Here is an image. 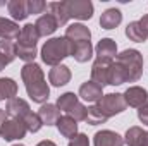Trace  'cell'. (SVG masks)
<instances>
[{
  "mask_svg": "<svg viewBox=\"0 0 148 146\" xmlns=\"http://www.w3.org/2000/svg\"><path fill=\"white\" fill-rule=\"evenodd\" d=\"M138 119H140L145 126H148V103L147 105H143L141 108L138 110Z\"/></svg>",
  "mask_w": 148,
  "mask_h": 146,
  "instance_id": "d6a6232c",
  "label": "cell"
},
{
  "mask_svg": "<svg viewBox=\"0 0 148 146\" xmlns=\"http://www.w3.org/2000/svg\"><path fill=\"white\" fill-rule=\"evenodd\" d=\"M5 115H7V112L0 108V134H2V126H3V122L7 120V117H5Z\"/></svg>",
  "mask_w": 148,
  "mask_h": 146,
  "instance_id": "e575fe53",
  "label": "cell"
},
{
  "mask_svg": "<svg viewBox=\"0 0 148 146\" xmlns=\"http://www.w3.org/2000/svg\"><path fill=\"white\" fill-rule=\"evenodd\" d=\"M38 40H40V35H38L35 24H26L24 28H21V35L16 43V55L21 60H24L26 64L33 62L36 57Z\"/></svg>",
  "mask_w": 148,
  "mask_h": 146,
  "instance_id": "277c9868",
  "label": "cell"
},
{
  "mask_svg": "<svg viewBox=\"0 0 148 146\" xmlns=\"http://www.w3.org/2000/svg\"><path fill=\"white\" fill-rule=\"evenodd\" d=\"M69 55H73V45L66 36L52 38L41 46V60L52 67L60 65V62Z\"/></svg>",
  "mask_w": 148,
  "mask_h": 146,
  "instance_id": "3957f363",
  "label": "cell"
},
{
  "mask_svg": "<svg viewBox=\"0 0 148 146\" xmlns=\"http://www.w3.org/2000/svg\"><path fill=\"white\" fill-rule=\"evenodd\" d=\"M57 107H59V110L66 112V115L73 117L76 122L86 120L88 108L79 102V98L74 93H64V95H60L59 100H57Z\"/></svg>",
  "mask_w": 148,
  "mask_h": 146,
  "instance_id": "5b68a950",
  "label": "cell"
},
{
  "mask_svg": "<svg viewBox=\"0 0 148 146\" xmlns=\"http://www.w3.org/2000/svg\"><path fill=\"white\" fill-rule=\"evenodd\" d=\"M127 107L126 100H124V95L121 93H109V95H103L98 102H97V108L100 110V113L109 120L110 117L117 115V113H122Z\"/></svg>",
  "mask_w": 148,
  "mask_h": 146,
  "instance_id": "8992f818",
  "label": "cell"
},
{
  "mask_svg": "<svg viewBox=\"0 0 148 146\" xmlns=\"http://www.w3.org/2000/svg\"><path fill=\"white\" fill-rule=\"evenodd\" d=\"M38 117L41 119L43 126H53L60 119V110L57 105L47 103V105H41V108L38 110Z\"/></svg>",
  "mask_w": 148,
  "mask_h": 146,
  "instance_id": "ffe728a7",
  "label": "cell"
},
{
  "mask_svg": "<svg viewBox=\"0 0 148 146\" xmlns=\"http://www.w3.org/2000/svg\"><path fill=\"white\" fill-rule=\"evenodd\" d=\"M7 10L14 21H24L29 14L26 9V0H10L7 2Z\"/></svg>",
  "mask_w": 148,
  "mask_h": 146,
  "instance_id": "484cf974",
  "label": "cell"
},
{
  "mask_svg": "<svg viewBox=\"0 0 148 146\" xmlns=\"http://www.w3.org/2000/svg\"><path fill=\"white\" fill-rule=\"evenodd\" d=\"M17 95V83L10 77H0V102L12 100Z\"/></svg>",
  "mask_w": 148,
  "mask_h": 146,
  "instance_id": "4316f807",
  "label": "cell"
},
{
  "mask_svg": "<svg viewBox=\"0 0 148 146\" xmlns=\"http://www.w3.org/2000/svg\"><path fill=\"white\" fill-rule=\"evenodd\" d=\"M66 7H67V14L69 19H91L93 16V3L90 0H66Z\"/></svg>",
  "mask_w": 148,
  "mask_h": 146,
  "instance_id": "ba28073f",
  "label": "cell"
},
{
  "mask_svg": "<svg viewBox=\"0 0 148 146\" xmlns=\"http://www.w3.org/2000/svg\"><path fill=\"white\" fill-rule=\"evenodd\" d=\"M84 122H88L90 126H98V124L107 122V119L100 113V110L97 108V105H93V107H88V115H86Z\"/></svg>",
  "mask_w": 148,
  "mask_h": 146,
  "instance_id": "f546056e",
  "label": "cell"
},
{
  "mask_svg": "<svg viewBox=\"0 0 148 146\" xmlns=\"http://www.w3.org/2000/svg\"><path fill=\"white\" fill-rule=\"evenodd\" d=\"M47 9H48V12L55 17V21H57L59 26L67 24V21H69V14H67L66 0H64V2H50V3L47 5Z\"/></svg>",
  "mask_w": 148,
  "mask_h": 146,
  "instance_id": "603a6c76",
  "label": "cell"
},
{
  "mask_svg": "<svg viewBox=\"0 0 148 146\" xmlns=\"http://www.w3.org/2000/svg\"><path fill=\"white\" fill-rule=\"evenodd\" d=\"M48 79L53 86L60 88V86H66L69 81H71V71L67 65H55L53 69H50V74H48Z\"/></svg>",
  "mask_w": 148,
  "mask_h": 146,
  "instance_id": "d6986e66",
  "label": "cell"
},
{
  "mask_svg": "<svg viewBox=\"0 0 148 146\" xmlns=\"http://www.w3.org/2000/svg\"><path fill=\"white\" fill-rule=\"evenodd\" d=\"M138 23L141 24V28L145 29V33L148 35V14H145V16H143V17H141V19H140Z\"/></svg>",
  "mask_w": 148,
  "mask_h": 146,
  "instance_id": "836d02e7",
  "label": "cell"
},
{
  "mask_svg": "<svg viewBox=\"0 0 148 146\" xmlns=\"http://www.w3.org/2000/svg\"><path fill=\"white\" fill-rule=\"evenodd\" d=\"M23 122H24V126H26V129H28L29 132H38V131L41 129V126H43L41 119L38 117V113H35V112H29V113L23 119Z\"/></svg>",
  "mask_w": 148,
  "mask_h": 146,
  "instance_id": "f1b7e54d",
  "label": "cell"
},
{
  "mask_svg": "<svg viewBox=\"0 0 148 146\" xmlns=\"http://www.w3.org/2000/svg\"><path fill=\"white\" fill-rule=\"evenodd\" d=\"M57 129H59V132L64 136V138H69V139H73L74 136L77 134V122L74 120L73 117H69V115H62L59 120H57Z\"/></svg>",
  "mask_w": 148,
  "mask_h": 146,
  "instance_id": "44dd1931",
  "label": "cell"
},
{
  "mask_svg": "<svg viewBox=\"0 0 148 146\" xmlns=\"http://www.w3.org/2000/svg\"><path fill=\"white\" fill-rule=\"evenodd\" d=\"M19 35H21V29H19V24L16 21L0 17V38L2 40L14 41V40L19 38Z\"/></svg>",
  "mask_w": 148,
  "mask_h": 146,
  "instance_id": "ac0fdd59",
  "label": "cell"
},
{
  "mask_svg": "<svg viewBox=\"0 0 148 146\" xmlns=\"http://www.w3.org/2000/svg\"><path fill=\"white\" fill-rule=\"evenodd\" d=\"M95 50H97V59L114 60L117 57V45L112 38H102Z\"/></svg>",
  "mask_w": 148,
  "mask_h": 146,
  "instance_id": "5bb4252c",
  "label": "cell"
},
{
  "mask_svg": "<svg viewBox=\"0 0 148 146\" xmlns=\"http://www.w3.org/2000/svg\"><path fill=\"white\" fill-rule=\"evenodd\" d=\"M143 72V55L134 50H124L115 57L109 71V84L119 86L124 83H136Z\"/></svg>",
  "mask_w": 148,
  "mask_h": 146,
  "instance_id": "6da1fadb",
  "label": "cell"
},
{
  "mask_svg": "<svg viewBox=\"0 0 148 146\" xmlns=\"http://www.w3.org/2000/svg\"><path fill=\"white\" fill-rule=\"evenodd\" d=\"M73 45V57L77 62H88L93 55V46L91 41H83V43H71Z\"/></svg>",
  "mask_w": 148,
  "mask_h": 146,
  "instance_id": "d4e9b609",
  "label": "cell"
},
{
  "mask_svg": "<svg viewBox=\"0 0 148 146\" xmlns=\"http://www.w3.org/2000/svg\"><path fill=\"white\" fill-rule=\"evenodd\" d=\"M26 9H28V14H43V10L47 9V3L43 0H26Z\"/></svg>",
  "mask_w": 148,
  "mask_h": 146,
  "instance_id": "4dcf8cb0",
  "label": "cell"
},
{
  "mask_svg": "<svg viewBox=\"0 0 148 146\" xmlns=\"http://www.w3.org/2000/svg\"><path fill=\"white\" fill-rule=\"evenodd\" d=\"M124 143L127 146H148V131H143L138 126L129 127L126 131Z\"/></svg>",
  "mask_w": 148,
  "mask_h": 146,
  "instance_id": "4fadbf2b",
  "label": "cell"
},
{
  "mask_svg": "<svg viewBox=\"0 0 148 146\" xmlns=\"http://www.w3.org/2000/svg\"><path fill=\"white\" fill-rule=\"evenodd\" d=\"M16 57H17L16 55V43L2 40L0 41V71L5 69V65H9Z\"/></svg>",
  "mask_w": 148,
  "mask_h": 146,
  "instance_id": "7402d4cb",
  "label": "cell"
},
{
  "mask_svg": "<svg viewBox=\"0 0 148 146\" xmlns=\"http://www.w3.org/2000/svg\"><path fill=\"white\" fill-rule=\"evenodd\" d=\"M114 60H103V59H97L91 65V81L97 83L98 86H107L109 84V71Z\"/></svg>",
  "mask_w": 148,
  "mask_h": 146,
  "instance_id": "9c48e42d",
  "label": "cell"
},
{
  "mask_svg": "<svg viewBox=\"0 0 148 146\" xmlns=\"http://www.w3.org/2000/svg\"><path fill=\"white\" fill-rule=\"evenodd\" d=\"M67 146H90V139L86 134H76Z\"/></svg>",
  "mask_w": 148,
  "mask_h": 146,
  "instance_id": "1f68e13d",
  "label": "cell"
},
{
  "mask_svg": "<svg viewBox=\"0 0 148 146\" xmlns=\"http://www.w3.org/2000/svg\"><path fill=\"white\" fill-rule=\"evenodd\" d=\"M35 26H36V31L40 36H50L57 28H59V24H57V21H55V17L50 14V12H47V14H43V16H40L36 19V23H35Z\"/></svg>",
  "mask_w": 148,
  "mask_h": 146,
  "instance_id": "2e32d148",
  "label": "cell"
},
{
  "mask_svg": "<svg viewBox=\"0 0 148 146\" xmlns=\"http://www.w3.org/2000/svg\"><path fill=\"white\" fill-rule=\"evenodd\" d=\"M36 146H57V145H55L53 141H48V139H47V141H40Z\"/></svg>",
  "mask_w": 148,
  "mask_h": 146,
  "instance_id": "d590c367",
  "label": "cell"
},
{
  "mask_svg": "<svg viewBox=\"0 0 148 146\" xmlns=\"http://www.w3.org/2000/svg\"><path fill=\"white\" fill-rule=\"evenodd\" d=\"M12 146H24V145H12Z\"/></svg>",
  "mask_w": 148,
  "mask_h": 146,
  "instance_id": "8d00e7d4",
  "label": "cell"
},
{
  "mask_svg": "<svg viewBox=\"0 0 148 146\" xmlns=\"http://www.w3.org/2000/svg\"><path fill=\"white\" fill-rule=\"evenodd\" d=\"M26 132H28V129H26V126H24V122L21 119L9 117L2 126L0 138H3L5 141H16V139H23L26 136Z\"/></svg>",
  "mask_w": 148,
  "mask_h": 146,
  "instance_id": "52a82bcc",
  "label": "cell"
},
{
  "mask_svg": "<svg viewBox=\"0 0 148 146\" xmlns=\"http://www.w3.org/2000/svg\"><path fill=\"white\" fill-rule=\"evenodd\" d=\"M21 77H23V83L26 86V91H28V96L35 102V103H45L50 96V88L45 81V76L41 67L35 64V62H29V64H24V67L21 69Z\"/></svg>",
  "mask_w": 148,
  "mask_h": 146,
  "instance_id": "7a4b0ae2",
  "label": "cell"
},
{
  "mask_svg": "<svg viewBox=\"0 0 148 146\" xmlns=\"http://www.w3.org/2000/svg\"><path fill=\"white\" fill-rule=\"evenodd\" d=\"M126 36L129 38L131 41H136V43H145L148 40V35L145 33V29L141 28V24L138 21H133L127 24L126 28Z\"/></svg>",
  "mask_w": 148,
  "mask_h": 146,
  "instance_id": "83f0119b",
  "label": "cell"
},
{
  "mask_svg": "<svg viewBox=\"0 0 148 146\" xmlns=\"http://www.w3.org/2000/svg\"><path fill=\"white\" fill-rule=\"evenodd\" d=\"M66 38L71 43H83V41H90L91 40V33L84 24H71L66 29Z\"/></svg>",
  "mask_w": 148,
  "mask_h": 146,
  "instance_id": "e0dca14e",
  "label": "cell"
},
{
  "mask_svg": "<svg viewBox=\"0 0 148 146\" xmlns=\"http://www.w3.org/2000/svg\"><path fill=\"white\" fill-rule=\"evenodd\" d=\"M5 112H7L9 117H12V119H21V120H23V119L31 112V108H29V105H28L26 100H23V98H12V100L7 102Z\"/></svg>",
  "mask_w": 148,
  "mask_h": 146,
  "instance_id": "8fae6325",
  "label": "cell"
},
{
  "mask_svg": "<svg viewBox=\"0 0 148 146\" xmlns=\"http://www.w3.org/2000/svg\"><path fill=\"white\" fill-rule=\"evenodd\" d=\"M95 146H124V139L114 131H98L93 138Z\"/></svg>",
  "mask_w": 148,
  "mask_h": 146,
  "instance_id": "9a60e30c",
  "label": "cell"
},
{
  "mask_svg": "<svg viewBox=\"0 0 148 146\" xmlns=\"http://www.w3.org/2000/svg\"><path fill=\"white\" fill-rule=\"evenodd\" d=\"M121 21H122V14L119 9H107L100 17V26L103 29H114L121 24Z\"/></svg>",
  "mask_w": 148,
  "mask_h": 146,
  "instance_id": "cb8c5ba5",
  "label": "cell"
},
{
  "mask_svg": "<svg viewBox=\"0 0 148 146\" xmlns=\"http://www.w3.org/2000/svg\"><path fill=\"white\" fill-rule=\"evenodd\" d=\"M124 100H126V103L129 107L141 108L148 102V91L141 86H129L126 89V93H124Z\"/></svg>",
  "mask_w": 148,
  "mask_h": 146,
  "instance_id": "30bf717a",
  "label": "cell"
},
{
  "mask_svg": "<svg viewBox=\"0 0 148 146\" xmlns=\"http://www.w3.org/2000/svg\"><path fill=\"white\" fill-rule=\"evenodd\" d=\"M79 96H81L84 102H90V103L98 102V100L103 96V88L98 86V84L93 83V81H86V83H83L81 88H79Z\"/></svg>",
  "mask_w": 148,
  "mask_h": 146,
  "instance_id": "7c38bea8",
  "label": "cell"
}]
</instances>
